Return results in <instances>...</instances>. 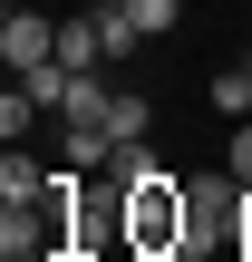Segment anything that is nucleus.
<instances>
[{"mask_svg": "<svg viewBox=\"0 0 252 262\" xmlns=\"http://www.w3.org/2000/svg\"><path fill=\"white\" fill-rule=\"evenodd\" d=\"M243 204H252L243 175H204V185H185V243H194V253H243Z\"/></svg>", "mask_w": 252, "mask_h": 262, "instance_id": "1", "label": "nucleus"}, {"mask_svg": "<svg viewBox=\"0 0 252 262\" xmlns=\"http://www.w3.org/2000/svg\"><path fill=\"white\" fill-rule=\"evenodd\" d=\"M126 253L136 262H185V185H146V194H126Z\"/></svg>", "mask_w": 252, "mask_h": 262, "instance_id": "2", "label": "nucleus"}, {"mask_svg": "<svg viewBox=\"0 0 252 262\" xmlns=\"http://www.w3.org/2000/svg\"><path fill=\"white\" fill-rule=\"evenodd\" d=\"M0 58H10V78L49 68V58H58V19H39L29 0H10V19H0Z\"/></svg>", "mask_w": 252, "mask_h": 262, "instance_id": "3", "label": "nucleus"}, {"mask_svg": "<svg viewBox=\"0 0 252 262\" xmlns=\"http://www.w3.org/2000/svg\"><path fill=\"white\" fill-rule=\"evenodd\" d=\"M107 185H117V194H146V185H175V175L155 165V146H146V136H126V146L107 156Z\"/></svg>", "mask_w": 252, "mask_h": 262, "instance_id": "4", "label": "nucleus"}, {"mask_svg": "<svg viewBox=\"0 0 252 262\" xmlns=\"http://www.w3.org/2000/svg\"><path fill=\"white\" fill-rule=\"evenodd\" d=\"M49 194H58V175H49L39 156L10 146V156H0V204H49Z\"/></svg>", "mask_w": 252, "mask_h": 262, "instance_id": "5", "label": "nucleus"}, {"mask_svg": "<svg viewBox=\"0 0 252 262\" xmlns=\"http://www.w3.org/2000/svg\"><path fill=\"white\" fill-rule=\"evenodd\" d=\"M68 88H78V68H68V58H49V68H29V78H19V97H29L39 117H68Z\"/></svg>", "mask_w": 252, "mask_h": 262, "instance_id": "6", "label": "nucleus"}, {"mask_svg": "<svg viewBox=\"0 0 252 262\" xmlns=\"http://www.w3.org/2000/svg\"><path fill=\"white\" fill-rule=\"evenodd\" d=\"M58 58H68L78 78H87V68L107 58V29H97V10H87V19H58Z\"/></svg>", "mask_w": 252, "mask_h": 262, "instance_id": "7", "label": "nucleus"}, {"mask_svg": "<svg viewBox=\"0 0 252 262\" xmlns=\"http://www.w3.org/2000/svg\"><path fill=\"white\" fill-rule=\"evenodd\" d=\"M146 126H155V97H136V88H117V97H107V136L126 146V136H146Z\"/></svg>", "mask_w": 252, "mask_h": 262, "instance_id": "8", "label": "nucleus"}, {"mask_svg": "<svg viewBox=\"0 0 252 262\" xmlns=\"http://www.w3.org/2000/svg\"><path fill=\"white\" fill-rule=\"evenodd\" d=\"M214 107L243 126V117H252V68H223V78H214Z\"/></svg>", "mask_w": 252, "mask_h": 262, "instance_id": "9", "label": "nucleus"}, {"mask_svg": "<svg viewBox=\"0 0 252 262\" xmlns=\"http://www.w3.org/2000/svg\"><path fill=\"white\" fill-rule=\"evenodd\" d=\"M126 19H136V29H146V39H155V29H175V19H185V0H136V10H126Z\"/></svg>", "mask_w": 252, "mask_h": 262, "instance_id": "10", "label": "nucleus"}, {"mask_svg": "<svg viewBox=\"0 0 252 262\" xmlns=\"http://www.w3.org/2000/svg\"><path fill=\"white\" fill-rule=\"evenodd\" d=\"M233 175H243V185H252V117H243V126H233Z\"/></svg>", "mask_w": 252, "mask_h": 262, "instance_id": "11", "label": "nucleus"}, {"mask_svg": "<svg viewBox=\"0 0 252 262\" xmlns=\"http://www.w3.org/2000/svg\"><path fill=\"white\" fill-rule=\"evenodd\" d=\"M97 253H107V243H78V233H68V253H58V262H97Z\"/></svg>", "mask_w": 252, "mask_h": 262, "instance_id": "12", "label": "nucleus"}, {"mask_svg": "<svg viewBox=\"0 0 252 262\" xmlns=\"http://www.w3.org/2000/svg\"><path fill=\"white\" fill-rule=\"evenodd\" d=\"M185 262H243V253H185Z\"/></svg>", "mask_w": 252, "mask_h": 262, "instance_id": "13", "label": "nucleus"}, {"mask_svg": "<svg viewBox=\"0 0 252 262\" xmlns=\"http://www.w3.org/2000/svg\"><path fill=\"white\" fill-rule=\"evenodd\" d=\"M243 253H252V204H243Z\"/></svg>", "mask_w": 252, "mask_h": 262, "instance_id": "14", "label": "nucleus"}, {"mask_svg": "<svg viewBox=\"0 0 252 262\" xmlns=\"http://www.w3.org/2000/svg\"><path fill=\"white\" fill-rule=\"evenodd\" d=\"M97 10H136V0H97Z\"/></svg>", "mask_w": 252, "mask_h": 262, "instance_id": "15", "label": "nucleus"}, {"mask_svg": "<svg viewBox=\"0 0 252 262\" xmlns=\"http://www.w3.org/2000/svg\"><path fill=\"white\" fill-rule=\"evenodd\" d=\"M243 262H252V253H243Z\"/></svg>", "mask_w": 252, "mask_h": 262, "instance_id": "16", "label": "nucleus"}]
</instances>
